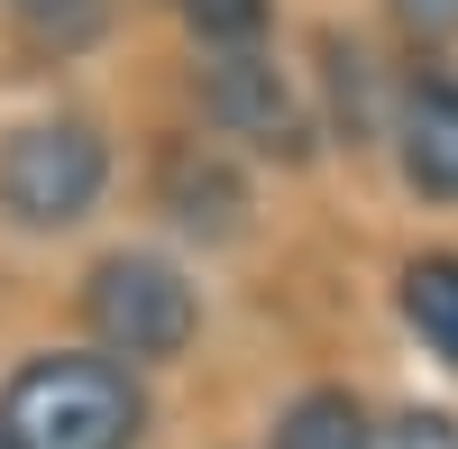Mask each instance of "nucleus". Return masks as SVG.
Masks as SVG:
<instances>
[{
  "mask_svg": "<svg viewBox=\"0 0 458 449\" xmlns=\"http://www.w3.org/2000/svg\"><path fill=\"white\" fill-rule=\"evenodd\" d=\"M147 394L120 358H28L0 394V449H138Z\"/></svg>",
  "mask_w": 458,
  "mask_h": 449,
  "instance_id": "nucleus-1",
  "label": "nucleus"
},
{
  "mask_svg": "<svg viewBox=\"0 0 458 449\" xmlns=\"http://www.w3.org/2000/svg\"><path fill=\"white\" fill-rule=\"evenodd\" d=\"M83 312L101 330V349L110 358H183L193 349V330H202V293L183 284V267H165V257H147V248H120V257H101L92 284H83Z\"/></svg>",
  "mask_w": 458,
  "mask_h": 449,
  "instance_id": "nucleus-2",
  "label": "nucleus"
},
{
  "mask_svg": "<svg viewBox=\"0 0 458 449\" xmlns=\"http://www.w3.org/2000/svg\"><path fill=\"white\" fill-rule=\"evenodd\" d=\"M110 183V147L92 120H28L0 147V211L19 230H73Z\"/></svg>",
  "mask_w": 458,
  "mask_h": 449,
  "instance_id": "nucleus-3",
  "label": "nucleus"
},
{
  "mask_svg": "<svg viewBox=\"0 0 458 449\" xmlns=\"http://www.w3.org/2000/svg\"><path fill=\"white\" fill-rule=\"evenodd\" d=\"M202 101H211V120L229 138H248L257 157H312V110H302V92L284 83L266 55H211L202 64Z\"/></svg>",
  "mask_w": 458,
  "mask_h": 449,
  "instance_id": "nucleus-4",
  "label": "nucleus"
},
{
  "mask_svg": "<svg viewBox=\"0 0 458 449\" xmlns=\"http://www.w3.org/2000/svg\"><path fill=\"white\" fill-rule=\"evenodd\" d=\"M394 138H403V174L431 202H458V73L422 64L394 101Z\"/></svg>",
  "mask_w": 458,
  "mask_h": 449,
  "instance_id": "nucleus-5",
  "label": "nucleus"
},
{
  "mask_svg": "<svg viewBox=\"0 0 458 449\" xmlns=\"http://www.w3.org/2000/svg\"><path fill=\"white\" fill-rule=\"evenodd\" d=\"M165 211L183 220V230H202V239H229L239 211H248V193H239V174H229L211 147H174L165 157Z\"/></svg>",
  "mask_w": 458,
  "mask_h": 449,
  "instance_id": "nucleus-6",
  "label": "nucleus"
},
{
  "mask_svg": "<svg viewBox=\"0 0 458 449\" xmlns=\"http://www.w3.org/2000/svg\"><path fill=\"white\" fill-rule=\"evenodd\" d=\"M276 449H376V422H367V403H358V394L312 385V394H293V403H284Z\"/></svg>",
  "mask_w": 458,
  "mask_h": 449,
  "instance_id": "nucleus-7",
  "label": "nucleus"
},
{
  "mask_svg": "<svg viewBox=\"0 0 458 449\" xmlns=\"http://www.w3.org/2000/svg\"><path fill=\"white\" fill-rule=\"evenodd\" d=\"M403 321L458 367V257H449V248H431V257H412V267H403Z\"/></svg>",
  "mask_w": 458,
  "mask_h": 449,
  "instance_id": "nucleus-8",
  "label": "nucleus"
},
{
  "mask_svg": "<svg viewBox=\"0 0 458 449\" xmlns=\"http://www.w3.org/2000/svg\"><path fill=\"white\" fill-rule=\"evenodd\" d=\"M183 19H193V37H202V47H220V55H257L266 0H183Z\"/></svg>",
  "mask_w": 458,
  "mask_h": 449,
  "instance_id": "nucleus-9",
  "label": "nucleus"
},
{
  "mask_svg": "<svg viewBox=\"0 0 458 449\" xmlns=\"http://www.w3.org/2000/svg\"><path fill=\"white\" fill-rule=\"evenodd\" d=\"M394 449H458V422L449 413H403L394 422Z\"/></svg>",
  "mask_w": 458,
  "mask_h": 449,
  "instance_id": "nucleus-10",
  "label": "nucleus"
},
{
  "mask_svg": "<svg viewBox=\"0 0 458 449\" xmlns=\"http://www.w3.org/2000/svg\"><path fill=\"white\" fill-rule=\"evenodd\" d=\"M394 10H403L412 28H431V37H449V28H458V0H394Z\"/></svg>",
  "mask_w": 458,
  "mask_h": 449,
  "instance_id": "nucleus-11",
  "label": "nucleus"
},
{
  "mask_svg": "<svg viewBox=\"0 0 458 449\" xmlns=\"http://www.w3.org/2000/svg\"><path fill=\"white\" fill-rule=\"evenodd\" d=\"M10 10H73V0H10Z\"/></svg>",
  "mask_w": 458,
  "mask_h": 449,
  "instance_id": "nucleus-12",
  "label": "nucleus"
}]
</instances>
